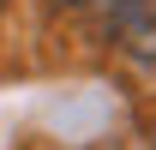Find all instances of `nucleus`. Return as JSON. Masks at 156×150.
Here are the masks:
<instances>
[{"instance_id": "nucleus-1", "label": "nucleus", "mask_w": 156, "mask_h": 150, "mask_svg": "<svg viewBox=\"0 0 156 150\" xmlns=\"http://www.w3.org/2000/svg\"><path fill=\"white\" fill-rule=\"evenodd\" d=\"M102 12L120 36L132 42H156V0H102Z\"/></svg>"}, {"instance_id": "nucleus-2", "label": "nucleus", "mask_w": 156, "mask_h": 150, "mask_svg": "<svg viewBox=\"0 0 156 150\" xmlns=\"http://www.w3.org/2000/svg\"><path fill=\"white\" fill-rule=\"evenodd\" d=\"M48 6H78V0H48Z\"/></svg>"}, {"instance_id": "nucleus-3", "label": "nucleus", "mask_w": 156, "mask_h": 150, "mask_svg": "<svg viewBox=\"0 0 156 150\" xmlns=\"http://www.w3.org/2000/svg\"><path fill=\"white\" fill-rule=\"evenodd\" d=\"M150 150H156V126H150Z\"/></svg>"}, {"instance_id": "nucleus-4", "label": "nucleus", "mask_w": 156, "mask_h": 150, "mask_svg": "<svg viewBox=\"0 0 156 150\" xmlns=\"http://www.w3.org/2000/svg\"><path fill=\"white\" fill-rule=\"evenodd\" d=\"M0 6H6V0H0Z\"/></svg>"}]
</instances>
